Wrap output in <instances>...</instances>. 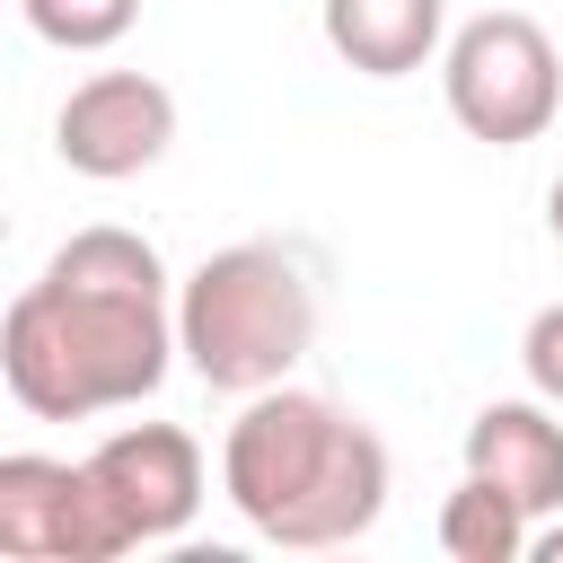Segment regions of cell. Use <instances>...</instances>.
Segmentation results:
<instances>
[{
	"mask_svg": "<svg viewBox=\"0 0 563 563\" xmlns=\"http://www.w3.org/2000/svg\"><path fill=\"white\" fill-rule=\"evenodd\" d=\"M176 290L141 229H70L0 317V378L35 422H88L158 396L176 361Z\"/></svg>",
	"mask_w": 563,
	"mask_h": 563,
	"instance_id": "obj_1",
	"label": "cell"
},
{
	"mask_svg": "<svg viewBox=\"0 0 563 563\" xmlns=\"http://www.w3.org/2000/svg\"><path fill=\"white\" fill-rule=\"evenodd\" d=\"M220 493L264 545L325 554V545H352V537L378 528V510H387V440L352 405L282 378V387L246 396V413L229 422Z\"/></svg>",
	"mask_w": 563,
	"mask_h": 563,
	"instance_id": "obj_2",
	"label": "cell"
},
{
	"mask_svg": "<svg viewBox=\"0 0 563 563\" xmlns=\"http://www.w3.org/2000/svg\"><path fill=\"white\" fill-rule=\"evenodd\" d=\"M176 343H185V369L202 387H220V396L282 387L308 361V343H317V282H308V264L290 246H273V238L202 255L176 282Z\"/></svg>",
	"mask_w": 563,
	"mask_h": 563,
	"instance_id": "obj_3",
	"label": "cell"
},
{
	"mask_svg": "<svg viewBox=\"0 0 563 563\" xmlns=\"http://www.w3.org/2000/svg\"><path fill=\"white\" fill-rule=\"evenodd\" d=\"M440 97L466 141L519 150L563 114V53L528 9H484L440 44Z\"/></svg>",
	"mask_w": 563,
	"mask_h": 563,
	"instance_id": "obj_4",
	"label": "cell"
},
{
	"mask_svg": "<svg viewBox=\"0 0 563 563\" xmlns=\"http://www.w3.org/2000/svg\"><path fill=\"white\" fill-rule=\"evenodd\" d=\"M0 554H18V563H114V554H132V537L106 510L88 457L70 466V457L18 449V457H0Z\"/></svg>",
	"mask_w": 563,
	"mask_h": 563,
	"instance_id": "obj_5",
	"label": "cell"
},
{
	"mask_svg": "<svg viewBox=\"0 0 563 563\" xmlns=\"http://www.w3.org/2000/svg\"><path fill=\"white\" fill-rule=\"evenodd\" d=\"M167 141H176V97L150 70H88L53 114V150L88 185H123V176L158 167Z\"/></svg>",
	"mask_w": 563,
	"mask_h": 563,
	"instance_id": "obj_6",
	"label": "cell"
},
{
	"mask_svg": "<svg viewBox=\"0 0 563 563\" xmlns=\"http://www.w3.org/2000/svg\"><path fill=\"white\" fill-rule=\"evenodd\" d=\"M88 475H97V493L123 519L132 545H167L202 510V440L176 431V422H123V431H106L88 449Z\"/></svg>",
	"mask_w": 563,
	"mask_h": 563,
	"instance_id": "obj_7",
	"label": "cell"
},
{
	"mask_svg": "<svg viewBox=\"0 0 563 563\" xmlns=\"http://www.w3.org/2000/svg\"><path fill=\"white\" fill-rule=\"evenodd\" d=\"M466 475L519 493L537 519L563 510V405L545 396H493L466 422Z\"/></svg>",
	"mask_w": 563,
	"mask_h": 563,
	"instance_id": "obj_8",
	"label": "cell"
},
{
	"mask_svg": "<svg viewBox=\"0 0 563 563\" xmlns=\"http://www.w3.org/2000/svg\"><path fill=\"white\" fill-rule=\"evenodd\" d=\"M325 44L361 79H405L449 44V0H317Z\"/></svg>",
	"mask_w": 563,
	"mask_h": 563,
	"instance_id": "obj_9",
	"label": "cell"
},
{
	"mask_svg": "<svg viewBox=\"0 0 563 563\" xmlns=\"http://www.w3.org/2000/svg\"><path fill=\"white\" fill-rule=\"evenodd\" d=\"M537 545V510L484 475H457V493L440 501V554L449 563H519Z\"/></svg>",
	"mask_w": 563,
	"mask_h": 563,
	"instance_id": "obj_10",
	"label": "cell"
},
{
	"mask_svg": "<svg viewBox=\"0 0 563 563\" xmlns=\"http://www.w3.org/2000/svg\"><path fill=\"white\" fill-rule=\"evenodd\" d=\"M18 9H26V26H35L44 44H62V53H106V44H123L132 18H141V0H18Z\"/></svg>",
	"mask_w": 563,
	"mask_h": 563,
	"instance_id": "obj_11",
	"label": "cell"
},
{
	"mask_svg": "<svg viewBox=\"0 0 563 563\" xmlns=\"http://www.w3.org/2000/svg\"><path fill=\"white\" fill-rule=\"evenodd\" d=\"M519 369H528V387H537L545 405H563V299L528 317V334H519Z\"/></svg>",
	"mask_w": 563,
	"mask_h": 563,
	"instance_id": "obj_12",
	"label": "cell"
},
{
	"mask_svg": "<svg viewBox=\"0 0 563 563\" xmlns=\"http://www.w3.org/2000/svg\"><path fill=\"white\" fill-rule=\"evenodd\" d=\"M528 554H537V563H563V519H554V528H537V545H528Z\"/></svg>",
	"mask_w": 563,
	"mask_h": 563,
	"instance_id": "obj_13",
	"label": "cell"
},
{
	"mask_svg": "<svg viewBox=\"0 0 563 563\" xmlns=\"http://www.w3.org/2000/svg\"><path fill=\"white\" fill-rule=\"evenodd\" d=\"M545 220H554V246H563V176H554V194H545Z\"/></svg>",
	"mask_w": 563,
	"mask_h": 563,
	"instance_id": "obj_14",
	"label": "cell"
}]
</instances>
